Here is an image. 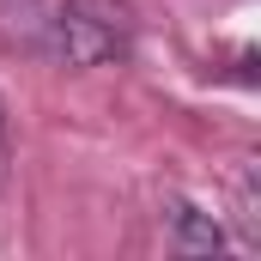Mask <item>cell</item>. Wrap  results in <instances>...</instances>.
I'll return each instance as SVG.
<instances>
[{
  "mask_svg": "<svg viewBox=\"0 0 261 261\" xmlns=\"http://www.w3.org/2000/svg\"><path fill=\"white\" fill-rule=\"evenodd\" d=\"M128 6L122 0H61L49 18V49L67 67H103L128 49Z\"/></svg>",
  "mask_w": 261,
  "mask_h": 261,
  "instance_id": "1",
  "label": "cell"
},
{
  "mask_svg": "<svg viewBox=\"0 0 261 261\" xmlns=\"http://www.w3.org/2000/svg\"><path fill=\"white\" fill-rule=\"evenodd\" d=\"M164 219H170V237H164V243H170L176 255H213V249H225V231H219L200 206H189V200H176Z\"/></svg>",
  "mask_w": 261,
  "mask_h": 261,
  "instance_id": "2",
  "label": "cell"
},
{
  "mask_svg": "<svg viewBox=\"0 0 261 261\" xmlns=\"http://www.w3.org/2000/svg\"><path fill=\"white\" fill-rule=\"evenodd\" d=\"M6 146H12V134H6V103H0V164H6Z\"/></svg>",
  "mask_w": 261,
  "mask_h": 261,
  "instance_id": "3",
  "label": "cell"
}]
</instances>
